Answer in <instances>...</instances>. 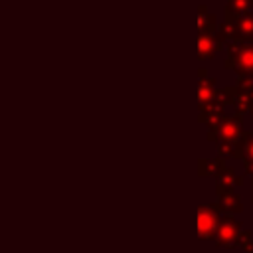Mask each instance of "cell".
<instances>
[{"label":"cell","mask_w":253,"mask_h":253,"mask_svg":"<svg viewBox=\"0 0 253 253\" xmlns=\"http://www.w3.org/2000/svg\"><path fill=\"white\" fill-rule=\"evenodd\" d=\"M221 200L227 204V208H229V210H241V206H239V200H237V198H235L231 192H223Z\"/></svg>","instance_id":"cell-9"},{"label":"cell","mask_w":253,"mask_h":253,"mask_svg":"<svg viewBox=\"0 0 253 253\" xmlns=\"http://www.w3.org/2000/svg\"><path fill=\"white\" fill-rule=\"evenodd\" d=\"M237 40L239 42H253V12H247L237 18Z\"/></svg>","instance_id":"cell-5"},{"label":"cell","mask_w":253,"mask_h":253,"mask_svg":"<svg viewBox=\"0 0 253 253\" xmlns=\"http://www.w3.org/2000/svg\"><path fill=\"white\" fill-rule=\"evenodd\" d=\"M215 16L210 14L206 10V6H200L198 10V30L200 34H217V26H215Z\"/></svg>","instance_id":"cell-6"},{"label":"cell","mask_w":253,"mask_h":253,"mask_svg":"<svg viewBox=\"0 0 253 253\" xmlns=\"http://www.w3.org/2000/svg\"><path fill=\"white\" fill-rule=\"evenodd\" d=\"M251 8H253V0H229L225 6V18L237 20L239 16L247 14Z\"/></svg>","instance_id":"cell-7"},{"label":"cell","mask_w":253,"mask_h":253,"mask_svg":"<svg viewBox=\"0 0 253 253\" xmlns=\"http://www.w3.org/2000/svg\"><path fill=\"white\" fill-rule=\"evenodd\" d=\"M211 85H213V79H204V77H202V81H200V101H202V103L206 101V105L210 103L211 93H213Z\"/></svg>","instance_id":"cell-8"},{"label":"cell","mask_w":253,"mask_h":253,"mask_svg":"<svg viewBox=\"0 0 253 253\" xmlns=\"http://www.w3.org/2000/svg\"><path fill=\"white\" fill-rule=\"evenodd\" d=\"M200 235L204 237V239H210L213 233H215V229H217V225H219V221H217V217H215V213H213V210L211 208H200Z\"/></svg>","instance_id":"cell-3"},{"label":"cell","mask_w":253,"mask_h":253,"mask_svg":"<svg viewBox=\"0 0 253 253\" xmlns=\"http://www.w3.org/2000/svg\"><path fill=\"white\" fill-rule=\"evenodd\" d=\"M237 233H239V225L233 221V219H221L219 225H217V235H219V243L229 247L237 241Z\"/></svg>","instance_id":"cell-4"},{"label":"cell","mask_w":253,"mask_h":253,"mask_svg":"<svg viewBox=\"0 0 253 253\" xmlns=\"http://www.w3.org/2000/svg\"><path fill=\"white\" fill-rule=\"evenodd\" d=\"M225 67L237 71L239 75H253V42H229Z\"/></svg>","instance_id":"cell-1"},{"label":"cell","mask_w":253,"mask_h":253,"mask_svg":"<svg viewBox=\"0 0 253 253\" xmlns=\"http://www.w3.org/2000/svg\"><path fill=\"white\" fill-rule=\"evenodd\" d=\"M251 111H253V109H251Z\"/></svg>","instance_id":"cell-10"},{"label":"cell","mask_w":253,"mask_h":253,"mask_svg":"<svg viewBox=\"0 0 253 253\" xmlns=\"http://www.w3.org/2000/svg\"><path fill=\"white\" fill-rule=\"evenodd\" d=\"M219 47H221V42H219L217 36H213V34H200V38H198L200 59H211Z\"/></svg>","instance_id":"cell-2"}]
</instances>
